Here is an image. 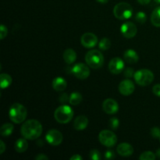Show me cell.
Listing matches in <instances>:
<instances>
[{
    "mask_svg": "<svg viewBox=\"0 0 160 160\" xmlns=\"http://www.w3.org/2000/svg\"><path fill=\"white\" fill-rule=\"evenodd\" d=\"M104 156H105V159H106L110 160V159H115L116 155H115V152H114L113 150L109 149V150H107V151L105 152Z\"/></svg>",
    "mask_w": 160,
    "mask_h": 160,
    "instance_id": "obj_31",
    "label": "cell"
},
{
    "mask_svg": "<svg viewBox=\"0 0 160 160\" xmlns=\"http://www.w3.org/2000/svg\"><path fill=\"white\" fill-rule=\"evenodd\" d=\"M102 109L105 112L112 115L119 111V105L116 100L112 98H106L102 103Z\"/></svg>",
    "mask_w": 160,
    "mask_h": 160,
    "instance_id": "obj_14",
    "label": "cell"
},
{
    "mask_svg": "<svg viewBox=\"0 0 160 160\" xmlns=\"http://www.w3.org/2000/svg\"><path fill=\"white\" fill-rule=\"evenodd\" d=\"M27 115H28L27 109L20 103H14L9 109V119L12 123L17 124L23 123L26 119Z\"/></svg>",
    "mask_w": 160,
    "mask_h": 160,
    "instance_id": "obj_2",
    "label": "cell"
},
{
    "mask_svg": "<svg viewBox=\"0 0 160 160\" xmlns=\"http://www.w3.org/2000/svg\"><path fill=\"white\" fill-rule=\"evenodd\" d=\"M67 87V82L63 78L57 77L52 81V88L56 92H63Z\"/></svg>",
    "mask_w": 160,
    "mask_h": 160,
    "instance_id": "obj_17",
    "label": "cell"
},
{
    "mask_svg": "<svg viewBox=\"0 0 160 160\" xmlns=\"http://www.w3.org/2000/svg\"><path fill=\"white\" fill-rule=\"evenodd\" d=\"M137 1L142 5H147L151 2V0H137Z\"/></svg>",
    "mask_w": 160,
    "mask_h": 160,
    "instance_id": "obj_39",
    "label": "cell"
},
{
    "mask_svg": "<svg viewBox=\"0 0 160 160\" xmlns=\"http://www.w3.org/2000/svg\"><path fill=\"white\" fill-rule=\"evenodd\" d=\"M88 66V65L79 62L73 66V67L70 69V72L78 79L84 80L90 75V69Z\"/></svg>",
    "mask_w": 160,
    "mask_h": 160,
    "instance_id": "obj_8",
    "label": "cell"
},
{
    "mask_svg": "<svg viewBox=\"0 0 160 160\" xmlns=\"http://www.w3.org/2000/svg\"><path fill=\"white\" fill-rule=\"evenodd\" d=\"M13 129L14 127L13 125H12V123H4V124L1 127V129H0L1 135L2 136V137H9V136L11 135V134L13 132Z\"/></svg>",
    "mask_w": 160,
    "mask_h": 160,
    "instance_id": "obj_22",
    "label": "cell"
},
{
    "mask_svg": "<svg viewBox=\"0 0 160 160\" xmlns=\"http://www.w3.org/2000/svg\"><path fill=\"white\" fill-rule=\"evenodd\" d=\"M122 34L127 38H132L137 34L138 29L134 23L131 22H125L120 28Z\"/></svg>",
    "mask_w": 160,
    "mask_h": 160,
    "instance_id": "obj_13",
    "label": "cell"
},
{
    "mask_svg": "<svg viewBox=\"0 0 160 160\" xmlns=\"http://www.w3.org/2000/svg\"><path fill=\"white\" fill-rule=\"evenodd\" d=\"M83 157L79 154H75L70 157V160H82Z\"/></svg>",
    "mask_w": 160,
    "mask_h": 160,
    "instance_id": "obj_38",
    "label": "cell"
},
{
    "mask_svg": "<svg viewBox=\"0 0 160 160\" xmlns=\"http://www.w3.org/2000/svg\"><path fill=\"white\" fill-rule=\"evenodd\" d=\"M69 100H70V97L68 96V95L67 93H62V95H61L59 96V102L61 103H66Z\"/></svg>",
    "mask_w": 160,
    "mask_h": 160,
    "instance_id": "obj_35",
    "label": "cell"
},
{
    "mask_svg": "<svg viewBox=\"0 0 160 160\" xmlns=\"http://www.w3.org/2000/svg\"><path fill=\"white\" fill-rule=\"evenodd\" d=\"M6 150V145L3 141H0V154H3Z\"/></svg>",
    "mask_w": 160,
    "mask_h": 160,
    "instance_id": "obj_37",
    "label": "cell"
},
{
    "mask_svg": "<svg viewBox=\"0 0 160 160\" xmlns=\"http://www.w3.org/2000/svg\"><path fill=\"white\" fill-rule=\"evenodd\" d=\"M37 145H40V146H42V145H43V142H42V140H39L38 142H37Z\"/></svg>",
    "mask_w": 160,
    "mask_h": 160,
    "instance_id": "obj_42",
    "label": "cell"
},
{
    "mask_svg": "<svg viewBox=\"0 0 160 160\" xmlns=\"http://www.w3.org/2000/svg\"><path fill=\"white\" fill-rule=\"evenodd\" d=\"M45 140L51 145L57 146L62 143L63 137L60 131L56 129H51L45 134Z\"/></svg>",
    "mask_w": 160,
    "mask_h": 160,
    "instance_id": "obj_9",
    "label": "cell"
},
{
    "mask_svg": "<svg viewBox=\"0 0 160 160\" xmlns=\"http://www.w3.org/2000/svg\"><path fill=\"white\" fill-rule=\"evenodd\" d=\"M98 140L104 146L111 148L117 142V137L114 132L109 130H103L98 134Z\"/></svg>",
    "mask_w": 160,
    "mask_h": 160,
    "instance_id": "obj_7",
    "label": "cell"
},
{
    "mask_svg": "<svg viewBox=\"0 0 160 160\" xmlns=\"http://www.w3.org/2000/svg\"><path fill=\"white\" fill-rule=\"evenodd\" d=\"M155 2H156V3H158V4H160V0H154Z\"/></svg>",
    "mask_w": 160,
    "mask_h": 160,
    "instance_id": "obj_43",
    "label": "cell"
},
{
    "mask_svg": "<svg viewBox=\"0 0 160 160\" xmlns=\"http://www.w3.org/2000/svg\"><path fill=\"white\" fill-rule=\"evenodd\" d=\"M42 125L37 120H29L23 123L20 129L22 136L28 140H35L42 134Z\"/></svg>",
    "mask_w": 160,
    "mask_h": 160,
    "instance_id": "obj_1",
    "label": "cell"
},
{
    "mask_svg": "<svg viewBox=\"0 0 160 160\" xmlns=\"http://www.w3.org/2000/svg\"><path fill=\"white\" fill-rule=\"evenodd\" d=\"M135 20L140 23H145L147 20V16L145 12H138L135 16Z\"/></svg>",
    "mask_w": 160,
    "mask_h": 160,
    "instance_id": "obj_27",
    "label": "cell"
},
{
    "mask_svg": "<svg viewBox=\"0 0 160 160\" xmlns=\"http://www.w3.org/2000/svg\"><path fill=\"white\" fill-rule=\"evenodd\" d=\"M88 125V119L86 116L81 115L76 117L73 123V128L77 131H84Z\"/></svg>",
    "mask_w": 160,
    "mask_h": 160,
    "instance_id": "obj_16",
    "label": "cell"
},
{
    "mask_svg": "<svg viewBox=\"0 0 160 160\" xmlns=\"http://www.w3.org/2000/svg\"><path fill=\"white\" fill-rule=\"evenodd\" d=\"M119 92L121 95L128 96L133 94L135 89V85L134 82L130 79H125L122 81L119 84Z\"/></svg>",
    "mask_w": 160,
    "mask_h": 160,
    "instance_id": "obj_10",
    "label": "cell"
},
{
    "mask_svg": "<svg viewBox=\"0 0 160 160\" xmlns=\"http://www.w3.org/2000/svg\"><path fill=\"white\" fill-rule=\"evenodd\" d=\"M156 156H157V157L160 158V148H159V149H158L157 151H156Z\"/></svg>",
    "mask_w": 160,
    "mask_h": 160,
    "instance_id": "obj_41",
    "label": "cell"
},
{
    "mask_svg": "<svg viewBox=\"0 0 160 160\" xmlns=\"http://www.w3.org/2000/svg\"><path fill=\"white\" fill-rule=\"evenodd\" d=\"M64 61L67 64H72L76 61L77 59V53L72 48H67L64 51L63 55H62Z\"/></svg>",
    "mask_w": 160,
    "mask_h": 160,
    "instance_id": "obj_19",
    "label": "cell"
},
{
    "mask_svg": "<svg viewBox=\"0 0 160 160\" xmlns=\"http://www.w3.org/2000/svg\"><path fill=\"white\" fill-rule=\"evenodd\" d=\"M120 126V120L117 117H112L109 120V127L112 130H117Z\"/></svg>",
    "mask_w": 160,
    "mask_h": 160,
    "instance_id": "obj_28",
    "label": "cell"
},
{
    "mask_svg": "<svg viewBox=\"0 0 160 160\" xmlns=\"http://www.w3.org/2000/svg\"><path fill=\"white\" fill-rule=\"evenodd\" d=\"M151 22L155 27L160 28V6L156 7L152 12Z\"/></svg>",
    "mask_w": 160,
    "mask_h": 160,
    "instance_id": "obj_23",
    "label": "cell"
},
{
    "mask_svg": "<svg viewBox=\"0 0 160 160\" xmlns=\"http://www.w3.org/2000/svg\"><path fill=\"white\" fill-rule=\"evenodd\" d=\"M90 158L92 160H99L101 159V153L96 149H92L90 152Z\"/></svg>",
    "mask_w": 160,
    "mask_h": 160,
    "instance_id": "obj_29",
    "label": "cell"
},
{
    "mask_svg": "<svg viewBox=\"0 0 160 160\" xmlns=\"http://www.w3.org/2000/svg\"><path fill=\"white\" fill-rule=\"evenodd\" d=\"M123 73H124L125 77H127L128 78H131L132 76H134L135 72L134 71V69L131 68V67H128V68L124 69V70H123Z\"/></svg>",
    "mask_w": 160,
    "mask_h": 160,
    "instance_id": "obj_33",
    "label": "cell"
},
{
    "mask_svg": "<svg viewBox=\"0 0 160 160\" xmlns=\"http://www.w3.org/2000/svg\"><path fill=\"white\" fill-rule=\"evenodd\" d=\"M81 43L84 48H94L98 44V38L93 33H85L81 36Z\"/></svg>",
    "mask_w": 160,
    "mask_h": 160,
    "instance_id": "obj_11",
    "label": "cell"
},
{
    "mask_svg": "<svg viewBox=\"0 0 160 160\" xmlns=\"http://www.w3.org/2000/svg\"><path fill=\"white\" fill-rule=\"evenodd\" d=\"M14 148L18 153H23L26 152L28 148V143L26 138L17 139L15 142V145H14Z\"/></svg>",
    "mask_w": 160,
    "mask_h": 160,
    "instance_id": "obj_20",
    "label": "cell"
},
{
    "mask_svg": "<svg viewBox=\"0 0 160 160\" xmlns=\"http://www.w3.org/2000/svg\"><path fill=\"white\" fill-rule=\"evenodd\" d=\"M109 70L113 74H119L124 70V61L119 57H115L109 63Z\"/></svg>",
    "mask_w": 160,
    "mask_h": 160,
    "instance_id": "obj_12",
    "label": "cell"
},
{
    "mask_svg": "<svg viewBox=\"0 0 160 160\" xmlns=\"http://www.w3.org/2000/svg\"><path fill=\"white\" fill-rule=\"evenodd\" d=\"M85 61L88 67L93 69H99L104 64V56L98 50L92 49L86 53Z\"/></svg>",
    "mask_w": 160,
    "mask_h": 160,
    "instance_id": "obj_4",
    "label": "cell"
},
{
    "mask_svg": "<svg viewBox=\"0 0 160 160\" xmlns=\"http://www.w3.org/2000/svg\"><path fill=\"white\" fill-rule=\"evenodd\" d=\"M35 159L36 160H48V157L46 156V155L41 153V154H38L37 156H36Z\"/></svg>",
    "mask_w": 160,
    "mask_h": 160,
    "instance_id": "obj_36",
    "label": "cell"
},
{
    "mask_svg": "<svg viewBox=\"0 0 160 160\" xmlns=\"http://www.w3.org/2000/svg\"><path fill=\"white\" fill-rule=\"evenodd\" d=\"M98 2L102 3V4H105V3H107L109 2V0H96Z\"/></svg>",
    "mask_w": 160,
    "mask_h": 160,
    "instance_id": "obj_40",
    "label": "cell"
},
{
    "mask_svg": "<svg viewBox=\"0 0 160 160\" xmlns=\"http://www.w3.org/2000/svg\"><path fill=\"white\" fill-rule=\"evenodd\" d=\"M113 14L116 18L124 20L130 19L133 15V8L129 3H117L113 9Z\"/></svg>",
    "mask_w": 160,
    "mask_h": 160,
    "instance_id": "obj_5",
    "label": "cell"
},
{
    "mask_svg": "<svg viewBox=\"0 0 160 160\" xmlns=\"http://www.w3.org/2000/svg\"><path fill=\"white\" fill-rule=\"evenodd\" d=\"M150 134L154 138H160V128L157 127L152 128L150 131Z\"/></svg>",
    "mask_w": 160,
    "mask_h": 160,
    "instance_id": "obj_30",
    "label": "cell"
},
{
    "mask_svg": "<svg viewBox=\"0 0 160 160\" xmlns=\"http://www.w3.org/2000/svg\"><path fill=\"white\" fill-rule=\"evenodd\" d=\"M134 81L140 86H148L154 81V74L148 69H142L134 73Z\"/></svg>",
    "mask_w": 160,
    "mask_h": 160,
    "instance_id": "obj_6",
    "label": "cell"
},
{
    "mask_svg": "<svg viewBox=\"0 0 160 160\" xmlns=\"http://www.w3.org/2000/svg\"><path fill=\"white\" fill-rule=\"evenodd\" d=\"M73 117V110L70 106L67 105H62L59 106L55 110L54 118L58 123L66 124L71 121Z\"/></svg>",
    "mask_w": 160,
    "mask_h": 160,
    "instance_id": "obj_3",
    "label": "cell"
},
{
    "mask_svg": "<svg viewBox=\"0 0 160 160\" xmlns=\"http://www.w3.org/2000/svg\"><path fill=\"white\" fill-rule=\"evenodd\" d=\"M123 58H124L125 62L131 64L136 63V62H138V61L139 59L138 54L134 49L126 50L124 52V54H123Z\"/></svg>",
    "mask_w": 160,
    "mask_h": 160,
    "instance_id": "obj_18",
    "label": "cell"
},
{
    "mask_svg": "<svg viewBox=\"0 0 160 160\" xmlns=\"http://www.w3.org/2000/svg\"><path fill=\"white\" fill-rule=\"evenodd\" d=\"M152 92L155 95L160 97V84H157L153 86Z\"/></svg>",
    "mask_w": 160,
    "mask_h": 160,
    "instance_id": "obj_34",
    "label": "cell"
},
{
    "mask_svg": "<svg viewBox=\"0 0 160 160\" xmlns=\"http://www.w3.org/2000/svg\"><path fill=\"white\" fill-rule=\"evenodd\" d=\"M81 101H82V95L80 92H74L71 93L70 96V100H69L70 105L78 106L81 102Z\"/></svg>",
    "mask_w": 160,
    "mask_h": 160,
    "instance_id": "obj_24",
    "label": "cell"
},
{
    "mask_svg": "<svg viewBox=\"0 0 160 160\" xmlns=\"http://www.w3.org/2000/svg\"><path fill=\"white\" fill-rule=\"evenodd\" d=\"M117 152L120 156H123V157H128V156H132V154L134 153V148L131 145L123 142L117 146Z\"/></svg>",
    "mask_w": 160,
    "mask_h": 160,
    "instance_id": "obj_15",
    "label": "cell"
},
{
    "mask_svg": "<svg viewBox=\"0 0 160 160\" xmlns=\"http://www.w3.org/2000/svg\"><path fill=\"white\" fill-rule=\"evenodd\" d=\"M12 79L11 76L8 73H1L0 75V86L2 89L7 88L12 84Z\"/></svg>",
    "mask_w": 160,
    "mask_h": 160,
    "instance_id": "obj_21",
    "label": "cell"
},
{
    "mask_svg": "<svg viewBox=\"0 0 160 160\" xmlns=\"http://www.w3.org/2000/svg\"><path fill=\"white\" fill-rule=\"evenodd\" d=\"M7 28L4 24H2L0 26V38L1 40H3L7 36Z\"/></svg>",
    "mask_w": 160,
    "mask_h": 160,
    "instance_id": "obj_32",
    "label": "cell"
},
{
    "mask_svg": "<svg viewBox=\"0 0 160 160\" xmlns=\"http://www.w3.org/2000/svg\"><path fill=\"white\" fill-rule=\"evenodd\" d=\"M156 158V155L154 152L150 151H146L142 152L139 156V159L141 160H155Z\"/></svg>",
    "mask_w": 160,
    "mask_h": 160,
    "instance_id": "obj_26",
    "label": "cell"
},
{
    "mask_svg": "<svg viewBox=\"0 0 160 160\" xmlns=\"http://www.w3.org/2000/svg\"><path fill=\"white\" fill-rule=\"evenodd\" d=\"M111 46V42L109 38H104L102 39L101 41L98 43V47L102 51H106V50L109 49Z\"/></svg>",
    "mask_w": 160,
    "mask_h": 160,
    "instance_id": "obj_25",
    "label": "cell"
}]
</instances>
